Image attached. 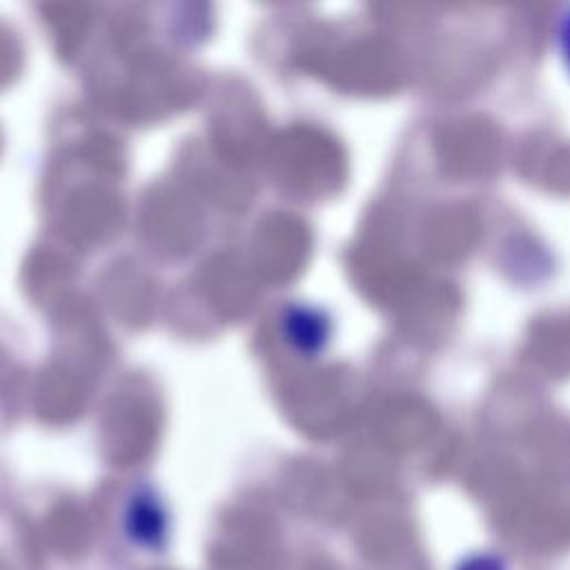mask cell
I'll list each match as a JSON object with an SVG mask.
<instances>
[{"label":"cell","mask_w":570,"mask_h":570,"mask_svg":"<svg viewBox=\"0 0 570 570\" xmlns=\"http://www.w3.org/2000/svg\"><path fill=\"white\" fill-rule=\"evenodd\" d=\"M452 570H510L508 561L492 550H474L465 552Z\"/></svg>","instance_id":"6da1fadb"},{"label":"cell","mask_w":570,"mask_h":570,"mask_svg":"<svg viewBox=\"0 0 570 570\" xmlns=\"http://www.w3.org/2000/svg\"><path fill=\"white\" fill-rule=\"evenodd\" d=\"M559 49H561V56L570 69V11L563 16L561 20V27H559Z\"/></svg>","instance_id":"7a4b0ae2"}]
</instances>
